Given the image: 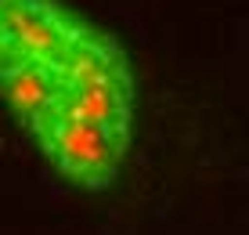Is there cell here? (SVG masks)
I'll use <instances>...</instances> for the list:
<instances>
[{
  "label": "cell",
  "mask_w": 249,
  "mask_h": 235,
  "mask_svg": "<svg viewBox=\"0 0 249 235\" xmlns=\"http://www.w3.org/2000/svg\"><path fill=\"white\" fill-rule=\"evenodd\" d=\"M80 19L54 0H0V62H54Z\"/></svg>",
  "instance_id": "6da1fadb"
},
{
  "label": "cell",
  "mask_w": 249,
  "mask_h": 235,
  "mask_svg": "<svg viewBox=\"0 0 249 235\" xmlns=\"http://www.w3.org/2000/svg\"><path fill=\"white\" fill-rule=\"evenodd\" d=\"M0 94L22 119V127L33 134L65 98L58 58L54 62H0Z\"/></svg>",
  "instance_id": "7a4b0ae2"
}]
</instances>
